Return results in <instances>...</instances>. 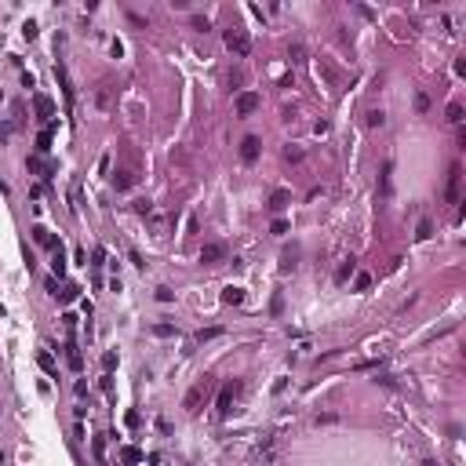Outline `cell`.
I'll use <instances>...</instances> for the list:
<instances>
[{"label":"cell","mask_w":466,"mask_h":466,"mask_svg":"<svg viewBox=\"0 0 466 466\" xmlns=\"http://www.w3.org/2000/svg\"><path fill=\"white\" fill-rule=\"evenodd\" d=\"M226 48L237 55V59H248V55H251V40H248V33H244V30H237V26H233V30H226Z\"/></svg>","instance_id":"1"},{"label":"cell","mask_w":466,"mask_h":466,"mask_svg":"<svg viewBox=\"0 0 466 466\" xmlns=\"http://www.w3.org/2000/svg\"><path fill=\"white\" fill-rule=\"evenodd\" d=\"M237 397H240V383L233 379V383H226V386L219 390V400H215L219 415H230V412H233V400H237Z\"/></svg>","instance_id":"2"},{"label":"cell","mask_w":466,"mask_h":466,"mask_svg":"<svg viewBox=\"0 0 466 466\" xmlns=\"http://www.w3.org/2000/svg\"><path fill=\"white\" fill-rule=\"evenodd\" d=\"M208 390H211V383H208V379H200L197 386H190V390H186V397H182V408H186V412H197V408H200V400L208 397Z\"/></svg>","instance_id":"3"},{"label":"cell","mask_w":466,"mask_h":466,"mask_svg":"<svg viewBox=\"0 0 466 466\" xmlns=\"http://www.w3.org/2000/svg\"><path fill=\"white\" fill-rule=\"evenodd\" d=\"M459 190H463V167L452 164V167H448V186H444V200H448V204H459Z\"/></svg>","instance_id":"4"},{"label":"cell","mask_w":466,"mask_h":466,"mask_svg":"<svg viewBox=\"0 0 466 466\" xmlns=\"http://www.w3.org/2000/svg\"><path fill=\"white\" fill-rule=\"evenodd\" d=\"M259 153H263V138H259V135H244V138H240V161H244V164H255Z\"/></svg>","instance_id":"5"},{"label":"cell","mask_w":466,"mask_h":466,"mask_svg":"<svg viewBox=\"0 0 466 466\" xmlns=\"http://www.w3.org/2000/svg\"><path fill=\"white\" fill-rule=\"evenodd\" d=\"M233 106H237V113H240V117H251L259 106H263V99H259V91H240Z\"/></svg>","instance_id":"6"},{"label":"cell","mask_w":466,"mask_h":466,"mask_svg":"<svg viewBox=\"0 0 466 466\" xmlns=\"http://www.w3.org/2000/svg\"><path fill=\"white\" fill-rule=\"evenodd\" d=\"M55 77H59L62 99H66V113H69V109H73V99H77V95H73V84H69V73H66V66H62V62H59V66H55Z\"/></svg>","instance_id":"7"},{"label":"cell","mask_w":466,"mask_h":466,"mask_svg":"<svg viewBox=\"0 0 466 466\" xmlns=\"http://www.w3.org/2000/svg\"><path fill=\"white\" fill-rule=\"evenodd\" d=\"M226 259V244H219V240H211V244H204L200 248V263H208V266H215Z\"/></svg>","instance_id":"8"},{"label":"cell","mask_w":466,"mask_h":466,"mask_svg":"<svg viewBox=\"0 0 466 466\" xmlns=\"http://www.w3.org/2000/svg\"><path fill=\"white\" fill-rule=\"evenodd\" d=\"M33 109H36V117H40L44 124H48V120L55 117V102H51L48 95H33Z\"/></svg>","instance_id":"9"},{"label":"cell","mask_w":466,"mask_h":466,"mask_svg":"<svg viewBox=\"0 0 466 466\" xmlns=\"http://www.w3.org/2000/svg\"><path fill=\"white\" fill-rule=\"evenodd\" d=\"M95 102H99V109H109V106H113V84H109V80H102V84H99Z\"/></svg>","instance_id":"10"},{"label":"cell","mask_w":466,"mask_h":466,"mask_svg":"<svg viewBox=\"0 0 466 466\" xmlns=\"http://www.w3.org/2000/svg\"><path fill=\"white\" fill-rule=\"evenodd\" d=\"M222 302H226V306H240V302H244V288H237V284L222 288Z\"/></svg>","instance_id":"11"},{"label":"cell","mask_w":466,"mask_h":466,"mask_svg":"<svg viewBox=\"0 0 466 466\" xmlns=\"http://www.w3.org/2000/svg\"><path fill=\"white\" fill-rule=\"evenodd\" d=\"M33 240H36L40 248H62L59 240H55V233H48L44 226H36V230H33Z\"/></svg>","instance_id":"12"},{"label":"cell","mask_w":466,"mask_h":466,"mask_svg":"<svg viewBox=\"0 0 466 466\" xmlns=\"http://www.w3.org/2000/svg\"><path fill=\"white\" fill-rule=\"evenodd\" d=\"M288 200H292V193H288V190H273V193H269V211L288 208Z\"/></svg>","instance_id":"13"},{"label":"cell","mask_w":466,"mask_h":466,"mask_svg":"<svg viewBox=\"0 0 466 466\" xmlns=\"http://www.w3.org/2000/svg\"><path fill=\"white\" fill-rule=\"evenodd\" d=\"M66 365H69L73 371H80V368H84V357H80V350L73 346V342H69V346H66Z\"/></svg>","instance_id":"14"},{"label":"cell","mask_w":466,"mask_h":466,"mask_svg":"<svg viewBox=\"0 0 466 466\" xmlns=\"http://www.w3.org/2000/svg\"><path fill=\"white\" fill-rule=\"evenodd\" d=\"M132 182H135L132 171H117V175H113V186H117V190H132Z\"/></svg>","instance_id":"15"},{"label":"cell","mask_w":466,"mask_h":466,"mask_svg":"<svg viewBox=\"0 0 466 466\" xmlns=\"http://www.w3.org/2000/svg\"><path fill=\"white\" fill-rule=\"evenodd\" d=\"M36 365H40L44 371H48V375H55V357H51L48 350H40V353H36Z\"/></svg>","instance_id":"16"},{"label":"cell","mask_w":466,"mask_h":466,"mask_svg":"<svg viewBox=\"0 0 466 466\" xmlns=\"http://www.w3.org/2000/svg\"><path fill=\"white\" fill-rule=\"evenodd\" d=\"M51 150V128H44L40 135H36V153H48Z\"/></svg>","instance_id":"17"},{"label":"cell","mask_w":466,"mask_h":466,"mask_svg":"<svg viewBox=\"0 0 466 466\" xmlns=\"http://www.w3.org/2000/svg\"><path fill=\"white\" fill-rule=\"evenodd\" d=\"M77 295H80V288H77V284H62V288H59V299H62V302H73Z\"/></svg>","instance_id":"18"},{"label":"cell","mask_w":466,"mask_h":466,"mask_svg":"<svg viewBox=\"0 0 466 466\" xmlns=\"http://www.w3.org/2000/svg\"><path fill=\"white\" fill-rule=\"evenodd\" d=\"M51 269H55V273H66V255H62V248H55V259H51Z\"/></svg>","instance_id":"19"},{"label":"cell","mask_w":466,"mask_h":466,"mask_svg":"<svg viewBox=\"0 0 466 466\" xmlns=\"http://www.w3.org/2000/svg\"><path fill=\"white\" fill-rule=\"evenodd\" d=\"M386 124V113L383 109H368V128H383Z\"/></svg>","instance_id":"20"},{"label":"cell","mask_w":466,"mask_h":466,"mask_svg":"<svg viewBox=\"0 0 466 466\" xmlns=\"http://www.w3.org/2000/svg\"><path fill=\"white\" fill-rule=\"evenodd\" d=\"M120 459H124V463H142V452L128 444V448H120Z\"/></svg>","instance_id":"21"},{"label":"cell","mask_w":466,"mask_h":466,"mask_svg":"<svg viewBox=\"0 0 466 466\" xmlns=\"http://www.w3.org/2000/svg\"><path fill=\"white\" fill-rule=\"evenodd\" d=\"M448 124H455V128L463 124V106H459V102H452V106H448Z\"/></svg>","instance_id":"22"},{"label":"cell","mask_w":466,"mask_h":466,"mask_svg":"<svg viewBox=\"0 0 466 466\" xmlns=\"http://www.w3.org/2000/svg\"><path fill=\"white\" fill-rule=\"evenodd\" d=\"M288 230H292V226H288V219H273V222H269V233H273V237H284Z\"/></svg>","instance_id":"23"},{"label":"cell","mask_w":466,"mask_h":466,"mask_svg":"<svg viewBox=\"0 0 466 466\" xmlns=\"http://www.w3.org/2000/svg\"><path fill=\"white\" fill-rule=\"evenodd\" d=\"M390 175H394V164H383V197H390V190H394V186H390Z\"/></svg>","instance_id":"24"},{"label":"cell","mask_w":466,"mask_h":466,"mask_svg":"<svg viewBox=\"0 0 466 466\" xmlns=\"http://www.w3.org/2000/svg\"><path fill=\"white\" fill-rule=\"evenodd\" d=\"M284 161L288 164H299L302 161V150H299V146H284Z\"/></svg>","instance_id":"25"},{"label":"cell","mask_w":466,"mask_h":466,"mask_svg":"<svg viewBox=\"0 0 466 466\" xmlns=\"http://www.w3.org/2000/svg\"><path fill=\"white\" fill-rule=\"evenodd\" d=\"M415 237H419V240H430V237H433V226H430V219H423V222H419Z\"/></svg>","instance_id":"26"},{"label":"cell","mask_w":466,"mask_h":466,"mask_svg":"<svg viewBox=\"0 0 466 466\" xmlns=\"http://www.w3.org/2000/svg\"><path fill=\"white\" fill-rule=\"evenodd\" d=\"M91 452H95V463H102V459H106V437H95Z\"/></svg>","instance_id":"27"},{"label":"cell","mask_w":466,"mask_h":466,"mask_svg":"<svg viewBox=\"0 0 466 466\" xmlns=\"http://www.w3.org/2000/svg\"><path fill=\"white\" fill-rule=\"evenodd\" d=\"M350 273H353V259H346V263L339 266V273H335V281H339V284H342V281H350Z\"/></svg>","instance_id":"28"},{"label":"cell","mask_w":466,"mask_h":466,"mask_svg":"<svg viewBox=\"0 0 466 466\" xmlns=\"http://www.w3.org/2000/svg\"><path fill=\"white\" fill-rule=\"evenodd\" d=\"M288 59L292 62H306V48L302 44H292V48H288Z\"/></svg>","instance_id":"29"},{"label":"cell","mask_w":466,"mask_h":466,"mask_svg":"<svg viewBox=\"0 0 466 466\" xmlns=\"http://www.w3.org/2000/svg\"><path fill=\"white\" fill-rule=\"evenodd\" d=\"M295 269V251H284L281 255V273H292Z\"/></svg>","instance_id":"30"},{"label":"cell","mask_w":466,"mask_h":466,"mask_svg":"<svg viewBox=\"0 0 466 466\" xmlns=\"http://www.w3.org/2000/svg\"><path fill=\"white\" fill-rule=\"evenodd\" d=\"M353 288H357V292H368L371 288V273H357L353 277Z\"/></svg>","instance_id":"31"},{"label":"cell","mask_w":466,"mask_h":466,"mask_svg":"<svg viewBox=\"0 0 466 466\" xmlns=\"http://www.w3.org/2000/svg\"><path fill=\"white\" fill-rule=\"evenodd\" d=\"M113 368H117V353H102V375H109Z\"/></svg>","instance_id":"32"},{"label":"cell","mask_w":466,"mask_h":466,"mask_svg":"<svg viewBox=\"0 0 466 466\" xmlns=\"http://www.w3.org/2000/svg\"><path fill=\"white\" fill-rule=\"evenodd\" d=\"M426 109H430V95L419 91V95H415V113H426Z\"/></svg>","instance_id":"33"},{"label":"cell","mask_w":466,"mask_h":466,"mask_svg":"<svg viewBox=\"0 0 466 466\" xmlns=\"http://www.w3.org/2000/svg\"><path fill=\"white\" fill-rule=\"evenodd\" d=\"M26 167H30L33 175H44V161L40 157H26Z\"/></svg>","instance_id":"34"},{"label":"cell","mask_w":466,"mask_h":466,"mask_svg":"<svg viewBox=\"0 0 466 466\" xmlns=\"http://www.w3.org/2000/svg\"><path fill=\"white\" fill-rule=\"evenodd\" d=\"M153 335H161V339H171V335H179L171 328V324H153Z\"/></svg>","instance_id":"35"},{"label":"cell","mask_w":466,"mask_h":466,"mask_svg":"<svg viewBox=\"0 0 466 466\" xmlns=\"http://www.w3.org/2000/svg\"><path fill=\"white\" fill-rule=\"evenodd\" d=\"M193 30L208 33V30H211V22H208V18H204V15H193Z\"/></svg>","instance_id":"36"},{"label":"cell","mask_w":466,"mask_h":466,"mask_svg":"<svg viewBox=\"0 0 466 466\" xmlns=\"http://www.w3.org/2000/svg\"><path fill=\"white\" fill-rule=\"evenodd\" d=\"M215 335H219V328H200L197 332V342H208V339H215Z\"/></svg>","instance_id":"37"},{"label":"cell","mask_w":466,"mask_h":466,"mask_svg":"<svg viewBox=\"0 0 466 466\" xmlns=\"http://www.w3.org/2000/svg\"><path fill=\"white\" fill-rule=\"evenodd\" d=\"M102 263H106V248H95L91 251V266H102Z\"/></svg>","instance_id":"38"},{"label":"cell","mask_w":466,"mask_h":466,"mask_svg":"<svg viewBox=\"0 0 466 466\" xmlns=\"http://www.w3.org/2000/svg\"><path fill=\"white\" fill-rule=\"evenodd\" d=\"M175 295H171V288H157V302H171Z\"/></svg>","instance_id":"39"},{"label":"cell","mask_w":466,"mask_h":466,"mask_svg":"<svg viewBox=\"0 0 466 466\" xmlns=\"http://www.w3.org/2000/svg\"><path fill=\"white\" fill-rule=\"evenodd\" d=\"M135 211H138V215H150L153 204H150V200H135Z\"/></svg>","instance_id":"40"},{"label":"cell","mask_w":466,"mask_h":466,"mask_svg":"<svg viewBox=\"0 0 466 466\" xmlns=\"http://www.w3.org/2000/svg\"><path fill=\"white\" fill-rule=\"evenodd\" d=\"M22 33H26V40H33V36H36V22H26Z\"/></svg>","instance_id":"41"},{"label":"cell","mask_w":466,"mask_h":466,"mask_svg":"<svg viewBox=\"0 0 466 466\" xmlns=\"http://www.w3.org/2000/svg\"><path fill=\"white\" fill-rule=\"evenodd\" d=\"M230 84H244V69H233L230 73Z\"/></svg>","instance_id":"42"}]
</instances>
